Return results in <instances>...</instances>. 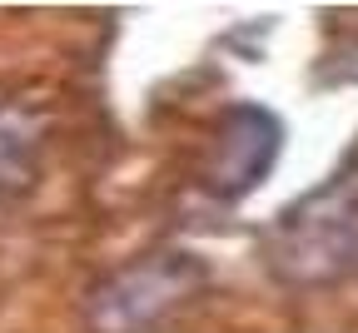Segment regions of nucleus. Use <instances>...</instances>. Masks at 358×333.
I'll return each instance as SVG.
<instances>
[{"label": "nucleus", "instance_id": "f257e3e1", "mask_svg": "<svg viewBox=\"0 0 358 333\" xmlns=\"http://www.w3.org/2000/svg\"><path fill=\"white\" fill-rule=\"evenodd\" d=\"M204 278H209V269L189 249L145 254V259L115 269L85 294V323H90V333H150L164 313L194 299L204 289Z\"/></svg>", "mask_w": 358, "mask_h": 333}, {"label": "nucleus", "instance_id": "f03ea898", "mask_svg": "<svg viewBox=\"0 0 358 333\" xmlns=\"http://www.w3.org/2000/svg\"><path fill=\"white\" fill-rule=\"evenodd\" d=\"M268 264L284 278L313 283V278H338L358 264V179L343 174L329 189L294 204L274 234H268Z\"/></svg>", "mask_w": 358, "mask_h": 333}, {"label": "nucleus", "instance_id": "7ed1b4c3", "mask_svg": "<svg viewBox=\"0 0 358 333\" xmlns=\"http://www.w3.org/2000/svg\"><path fill=\"white\" fill-rule=\"evenodd\" d=\"M284 150V125L264 105H234L214 129V150L204 164V189L219 199H244L264 184Z\"/></svg>", "mask_w": 358, "mask_h": 333}, {"label": "nucleus", "instance_id": "20e7f679", "mask_svg": "<svg viewBox=\"0 0 358 333\" xmlns=\"http://www.w3.org/2000/svg\"><path fill=\"white\" fill-rule=\"evenodd\" d=\"M35 150H40L35 120L20 105L0 100V194H15L35 179Z\"/></svg>", "mask_w": 358, "mask_h": 333}]
</instances>
